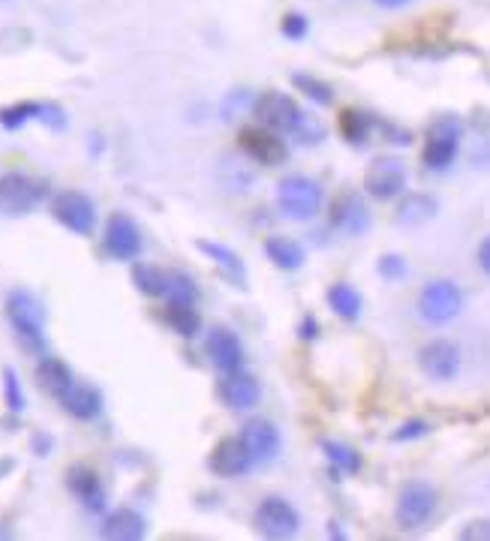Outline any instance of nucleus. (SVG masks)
<instances>
[{
  "label": "nucleus",
  "mask_w": 490,
  "mask_h": 541,
  "mask_svg": "<svg viewBox=\"0 0 490 541\" xmlns=\"http://www.w3.org/2000/svg\"><path fill=\"white\" fill-rule=\"evenodd\" d=\"M208 466H211V472L220 475V478H238V475L250 472L253 460H250L247 448L241 445V439H232V436H229V439H220V442L214 445V451H211V457H208Z\"/></svg>",
  "instance_id": "obj_16"
},
{
  "label": "nucleus",
  "mask_w": 490,
  "mask_h": 541,
  "mask_svg": "<svg viewBox=\"0 0 490 541\" xmlns=\"http://www.w3.org/2000/svg\"><path fill=\"white\" fill-rule=\"evenodd\" d=\"M73 382H76V379H73V370H70L61 358L46 355V358L37 364V385H40L46 394L61 397V394L73 385Z\"/></svg>",
  "instance_id": "obj_23"
},
{
  "label": "nucleus",
  "mask_w": 490,
  "mask_h": 541,
  "mask_svg": "<svg viewBox=\"0 0 490 541\" xmlns=\"http://www.w3.org/2000/svg\"><path fill=\"white\" fill-rule=\"evenodd\" d=\"M460 136H463V127L457 118L445 115V118H436L427 130V145H424V166L433 169V172H442L454 163L457 157V148H460Z\"/></svg>",
  "instance_id": "obj_4"
},
{
  "label": "nucleus",
  "mask_w": 490,
  "mask_h": 541,
  "mask_svg": "<svg viewBox=\"0 0 490 541\" xmlns=\"http://www.w3.org/2000/svg\"><path fill=\"white\" fill-rule=\"evenodd\" d=\"M322 187L313 178L289 175L277 184V205L289 220H313L322 211Z\"/></svg>",
  "instance_id": "obj_2"
},
{
  "label": "nucleus",
  "mask_w": 490,
  "mask_h": 541,
  "mask_svg": "<svg viewBox=\"0 0 490 541\" xmlns=\"http://www.w3.org/2000/svg\"><path fill=\"white\" fill-rule=\"evenodd\" d=\"M301 340H316V334H319V322L313 319V316H304V322H301Z\"/></svg>",
  "instance_id": "obj_40"
},
{
  "label": "nucleus",
  "mask_w": 490,
  "mask_h": 541,
  "mask_svg": "<svg viewBox=\"0 0 490 541\" xmlns=\"http://www.w3.org/2000/svg\"><path fill=\"white\" fill-rule=\"evenodd\" d=\"M52 214H55V220H58L64 229H70V232H76V235H82V238H88V235L94 232V226H97V208H94V202H91L85 193H79V190H64V193H58L55 202H52Z\"/></svg>",
  "instance_id": "obj_8"
},
{
  "label": "nucleus",
  "mask_w": 490,
  "mask_h": 541,
  "mask_svg": "<svg viewBox=\"0 0 490 541\" xmlns=\"http://www.w3.org/2000/svg\"><path fill=\"white\" fill-rule=\"evenodd\" d=\"M373 4L385 7V10H400V7H409L412 0H373Z\"/></svg>",
  "instance_id": "obj_42"
},
{
  "label": "nucleus",
  "mask_w": 490,
  "mask_h": 541,
  "mask_svg": "<svg viewBox=\"0 0 490 541\" xmlns=\"http://www.w3.org/2000/svg\"><path fill=\"white\" fill-rule=\"evenodd\" d=\"M460 538H466V541H490V520H472V523H466V529L460 532Z\"/></svg>",
  "instance_id": "obj_39"
},
{
  "label": "nucleus",
  "mask_w": 490,
  "mask_h": 541,
  "mask_svg": "<svg viewBox=\"0 0 490 541\" xmlns=\"http://www.w3.org/2000/svg\"><path fill=\"white\" fill-rule=\"evenodd\" d=\"M280 31L286 40H304L307 37V19L298 16V13H289L283 22H280Z\"/></svg>",
  "instance_id": "obj_37"
},
{
  "label": "nucleus",
  "mask_w": 490,
  "mask_h": 541,
  "mask_svg": "<svg viewBox=\"0 0 490 541\" xmlns=\"http://www.w3.org/2000/svg\"><path fill=\"white\" fill-rule=\"evenodd\" d=\"M265 256H268L277 268H283V271H298V268L304 265V250H301V244L292 241V238H280V235L265 241Z\"/></svg>",
  "instance_id": "obj_25"
},
{
  "label": "nucleus",
  "mask_w": 490,
  "mask_h": 541,
  "mask_svg": "<svg viewBox=\"0 0 490 541\" xmlns=\"http://www.w3.org/2000/svg\"><path fill=\"white\" fill-rule=\"evenodd\" d=\"M430 433V427L424 424V421H406L403 427H397L394 433H391V439L394 442H409V439H421V436H427Z\"/></svg>",
  "instance_id": "obj_38"
},
{
  "label": "nucleus",
  "mask_w": 490,
  "mask_h": 541,
  "mask_svg": "<svg viewBox=\"0 0 490 541\" xmlns=\"http://www.w3.org/2000/svg\"><path fill=\"white\" fill-rule=\"evenodd\" d=\"M100 532L103 538H112V541H139L145 538V520L133 508H118L103 520Z\"/></svg>",
  "instance_id": "obj_22"
},
{
  "label": "nucleus",
  "mask_w": 490,
  "mask_h": 541,
  "mask_svg": "<svg viewBox=\"0 0 490 541\" xmlns=\"http://www.w3.org/2000/svg\"><path fill=\"white\" fill-rule=\"evenodd\" d=\"M292 136H298L304 145H316V142H322V136H325V127H322L316 118H310V115H304V112H301V118H298V124H295Z\"/></svg>",
  "instance_id": "obj_35"
},
{
  "label": "nucleus",
  "mask_w": 490,
  "mask_h": 541,
  "mask_svg": "<svg viewBox=\"0 0 490 541\" xmlns=\"http://www.w3.org/2000/svg\"><path fill=\"white\" fill-rule=\"evenodd\" d=\"M205 352H208L211 364L223 373H235L244 367V346H241L238 334H232L229 328H211L208 340H205Z\"/></svg>",
  "instance_id": "obj_15"
},
{
  "label": "nucleus",
  "mask_w": 490,
  "mask_h": 541,
  "mask_svg": "<svg viewBox=\"0 0 490 541\" xmlns=\"http://www.w3.org/2000/svg\"><path fill=\"white\" fill-rule=\"evenodd\" d=\"M370 127H373V121H370L367 115L355 112V109H346V112L340 115V133H343V139L352 142V145H364Z\"/></svg>",
  "instance_id": "obj_31"
},
{
  "label": "nucleus",
  "mask_w": 490,
  "mask_h": 541,
  "mask_svg": "<svg viewBox=\"0 0 490 541\" xmlns=\"http://www.w3.org/2000/svg\"><path fill=\"white\" fill-rule=\"evenodd\" d=\"M241 445L247 448L253 463H271L280 454V430L268 418H253L241 430Z\"/></svg>",
  "instance_id": "obj_12"
},
{
  "label": "nucleus",
  "mask_w": 490,
  "mask_h": 541,
  "mask_svg": "<svg viewBox=\"0 0 490 541\" xmlns=\"http://www.w3.org/2000/svg\"><path fill=\"white\" fill-rule=\"evenodd\" d=\"M40 118H43L40 103H16V106L0 112V124H4L7 130H22L28 121H40Z\"/></svg>",
  "instance_id": "obj_32"
},
{
  "label": "nucleus",
  "mask_w": 490,
  "mask_h": 541,
  "mask_svg": "<svg viewBox=\"0 0 490 541\" xmlns=\"http://www.w3.org/2000/svg\"><path fill=\"white\" fill-rule=\"evenodd\" d=\"M439 211L436 199L433 196H424V193H409L400 199L397 205V223L400 226H421L427 220H433Z\"/></svg>",
  "instance_id": "obj_24"
},
{
  "label": "nucleus",
  "mask_w": 490,
  "mask_h": 541,
  "mask_svg": "<svg viewBox=\"0 0 490 541\" xmlns=\"http://www.w3.org/2000/svg\"><path fill=\"white\" fill-rule=\"evenodd\" d=\"M259 397H262V388H259V382L250 373L235 370V373H226L223 382H220V400L229 409L247 412V409H253L259 403Z\"/></svg>",
  "instance_id": "obj_18"
},
{
  "label": "nucleus",
  "mask_w": 490,
  "mask_h": 541,
  "mask_svg": "<svg viewBox=\"0 0 490 541\" xmlns=\"http://www.w3.org/2000/svg\"><path fill=\"white\" fill-rule=\"evenodd\" d=\"M328 304H331V310H334L340 319L355 322V319L361 316V295H358L349 283H334V286L328 289Z\"/></svg>",
  "instance_id": "obj_27"
},
{
  "label": "nucleus",
  "mask_w": 490,
  "mask_h": 541,
  "mask_svg": "<svg viewBox=\"0 0 490 541\" xmlns=\"http://www.w3.org/2000/svg\"><path fill=\"white\" fill-rule=\"evenodd\" d=\"M406 181H409L406 163L397 157H376L364 172V190L379 202H391V199L403 196Z\"/></svg>",
  "instance_id": "obj_7"
},
{
  "label": "nucleus",
  "mask_w": 490,
  "mask_h": 541,
  "mask_svg": "<svg viewBox=\"0 0 490 541\" xmlns=\"http://www.w3.org/2000/svg\"><path fill=\"white\" fill-rule=\"evenodd\" d=\"M253 115H256L259 127L283 136V133H292V130H295V124H298V118H301V109L295 106L292 97L277 94V91H268V94H262V97L253 103Z\"/></svg>",
  "instance_id": "obj_9"
},
{
  "label": "nucleus",
  "mask_w": 490,
  "mask_h": 541,
  "mask_svg": "<svg viewBox=\"0 0 490 541\" xmlns=\"http://www.w3.org/2000/svg\"><path fill=\"white\" fill-rule=\"evenodd\" d=\"M106 250L121 262H133L142 253V232L130 214H112L106 223Z\"/></svg>",
  "instance_id": "obj_11"
},
{
  "label": "nucleus",
  "mask_w": 490,
  "mask_h": 541,
  "mask_svg": "<svg viewBox=\"0 0 490 541\" xmlns=\"http://www.w3.org/2000/svg\"><path fill=\"white\" fill-rule=\"evenodd\" d=\"M421 370L436 379V382H448L457 376L460 370V349L451 340H430L421 352H418Z\"/></svg>",
  "instance_id": "obj_13"
},
{
  "label": "nucleus",
  "mask_w": 490,
  "mask_h": 541,
  "mask_svg": "<svg viewBox=\"0 0 490 541\" xmlns=\"http://www.w3.org/2000/svg\"><path fill=\"white\" fill-rule=\"evenodd\" d=\"M7 316L25 349L37 352V355L46 352V310L31 292H25V289L13 292L7 298Z\"/></svg>",
  "instance_id": "obj_1"
},
{
  "label": "nucleus",
  "mask_w": 490,
  "mask_h": 541,
  "mask_svg": "<svg viewBox=\"0 0 490 541\" xmlns=\"http://www.w3.org/2000/svg\"><path fill=\"white\" fill-rule=\"evenodd\" d=\"M34 448L46 457V451L52 448V439H49V436H37V439H34Z\"/></svg>",
  "instance_id": "obj_43"
},
{
  "label": "nucleus",
  "mask_w": 490,
  "mask_h": 541,
  "mask_svg": "<svg viewBox=\"0 0 490 541\" xmlns=\"http://www.w3.org/2000/svg\"><path fill=\"white\" fill-rule=\"evenodd\" d=\"M478 265H481V271L490 277V238H484L481 247H478Z\"/></svg>",
  "instance_id": "obj_41"
},
{
  "label": "nucleus",
  "mask_w": 490,
  "mask_h": 541,
  "mask_svg": "<svg viewBox=\"0 0 490 541\" xmlns=\"http://www.w3.org/2000/svg\"><path fill=\"white\" fill-rule=\"evenodd\" d=\"M58 400H61L64 412H70L79 421H94L103 412V394L94 385H85V382H73Z\"/></svg>",
  "instance_id": "obj_19"
},
{
  "label": "nucleus",
  "mask_w": 490,
  "mask_h": 541,
  "mask_svg": "<svg viewBox=\"0 0 490 541\" xmlns=\"http://www.w3.org/2000/svg\"><path fill=\"white\" fill-rule=\"evenodd\" d=\"M238 142H241V148H244L256 163H262V166H280V163L289 157L286 142H280V136L271 133V130H265V127H247V130H241Z\"/></svg>",
  "instance_id": "obj_14"
},
{
  "label": "nucleus",
  "mask_w": 490,
  "mask_h": 541,
  "mask_svg": "<svg viewBox=\"0 0 490 541\" xmlns=\"http://www.w3.org/2000/svg\"><path fill=\"white\" fill-rule=\"evenodd\" d=\"M379 274L385 277V280H403L406 277V262H403V256H394V253H388V256H382L379 259Z\"/></svg>",
  "instance_id": "obj_36"
},
{
  "label": "nucleus",
  "mask_w": 490,
  "mask_h": 541,
  "mask_svg": "<svg viewBox=\"0 0 490 541\" xmlns=\"http://www.w3.org/2000/svg\"><path fill=\"white\" fill-rule=\"evenodd\" d=\"M256 529L265 535V538H292V535H298V529H301V517H298V511L286 502V499H280V496H268V499H262L259 502V508H256Z\"/></svg>",
  "instance_id": "obj_10"
},
{
  "label": "nucleus",
  "mask_w": 490,
  "mask_h": 541,
  "mask_svg": "<svg viewBox=\"0 0 490 541\" xmlns=\"http://www.w3.org/2000/svg\"><path fill=\"white\" fill-rule=\"evenodd\" d=\"M4 397H7V406L13 412H22L25 409V391H22V382H19V373L13 367L4 370Z\"/></svg>",
  "instance_id": "obj_34"
},
{
  "label": "nucleus",
  "mask_w": 490,
  "mask_h": 541,
  "mask_svg": "<svg viewBox=\"0 0 490 541\" xmlns=\"http://www.w3.org/2000/svg\"><path fill=\"white\" fill-rule=\"evenodd\" d=\"M67 484L70 490L91 508V511H103L106 508V490L100 484V475L88 466H73L67 472Z\"/></svg>",
  "instance_id": "obj_21"
},
{
  "label": "nucleus",
  "mask_w": 490,
  "mask_h": 541,
  "mask_svg": "<svg viewBox=\"0 0 490 541\" xmlns=\"http://www.w3.org/2000/svg\"><path fill=\"white\" fill-rule=\"evenodd\" d=\"M166 301L175 304H196L199 301V286L190 274L184 271H166Z\"/></svg>",
  "instance_id": "obj_29"
},
{
  "label": "nucleus",
  "mask_w": 490,
  "mask_h": 541,
  "mask_svg": "<svg viewBox=\"0 0 490 541\" xmlns=\"http://www.w3.org/2000/svg\"><path fill=\"white\" fill-rule=\"evenodd\" d=\"M463 310V292L451 280H430L418 295V316L427 325H448Z\"/></svg>",
  "instance_id": "obj_3"
},
{
  "label": "nucleus",
  "mask_w": 490,
  "mask_h": 541,
  "mask_svg": "<svg viewBox=\"0 0 490 541\" xmlns=\"http://www.w3.org/2000/svg\"><path fill=\"white\" fill-rule=\"evenodd\" d=\"M436 511V487L427 481H406L397 496V523L403 529H421Z\"/></svg>",
  "instance_id": "obj_5"
},
{
  "label": "nucleus",
  "mask_w": 490,
  "mask_h": 541,
  "mask_svg": "<svg viewBox=\"0 0 490 541\" xmlns=\"http://www.w3.org/2000/svg\"><path fill=\"white\" fill-rule=\"evenodd\" d=\"M43 184L22 172H7L0 178V211L10 217H25L43 202Z\"/></svg>",
  "instance_id": "obj_6"
},
{
  "label": "nucleus",
  "mask_w": 490,
  "mask_h": 541,
  "mask_svg": "<svg viewBox=\"0 0 490 541\" xmlns=\"http://www.w3.org/2000/svg\"><path fill=\"white\" fill-rule=\"evenodd\" d=\"M133 283L142 295H151V298H166V271H160L157 265H145V262H136L133 265Z\"/></svg>",
  "instance_id": "obj_28"
},
{
  "label": "nucleus",
  "mask_w": 490,
  "mask_h": 541,
  "mask_svg": "<svg viewBox=\"0 0 490 541\" xmlns=\"http://www.w3.org/2000/svg\"><path fill=\"white\" fill-rule=\"evenodd\" d=\"M196 250L205 253L220 268V274L226 280H232L238 289H247V268H244V262H241V256L235 250H229V247H223L217 241H196Z\"/></svg>",
  "instance_id": "obj_20"
},
{
  "label": "nucleus",
  "mask_w": 490,
  "mask_h": 541,
  "mask_svg": "<svg viewBox=\"0 0 490 541\" xmlns=\"http://www.w3.org/2000/svg\"><path fill=\"white\" fill-rule=\"evenodd\" d=\"M322 451H325V457L337 466V472H349V475H355V472L361 469V454H358L355 448L343 445V442L325 439V442H322Z\"/></svg>",
  "instance_id": "obj_30"
},
{
  "label": "nucleus",
  "mask_w": 490,
  "mask_h": 541,
  "mask_svg": "<svg viewBox=\"0 0 490 541\" xmlns=\"http://www.w3.org/2000/svg\"><path fill=\"white\" fill-rule=\"evenodd\" d=\"M331 223H334V229H340L346 235H364L370 229V211L361 202V196L343 193L331 205Z\"/></svg>",
  "instance_id": "obj_17"
},
{
  "label": "nucleus",
  "mask_w": 490,
  "mask_h": 541,
  "mask_svg": "<svg viewBox=\"0 0 490 541\" xmlns=\"http://www.w3.org/2000/svg\"><path fill=\"white\" fill-rule=\"evenodd\" d=\"M166 325L175 331V334H181V337H196L199 331H202V316L193 310V304H175V301H169V307H166Z\"/></svg>",
  "instance_id": "obj_26"
},
{
  "label": "nucleus",
  "mask_w": 490,
  "mask_h": 541,
  "mask_svg": "<svg viewBox=\"0 0 490 541\" xmlns=\"http://www.w3.org/2000/svg\"><path fill=\"white\" fill-rule=\"evenodd\" d=\"M292 85L298 88V91H304L313 103H319V106H331L334 103V91L325 85V82H319V79H313V76H301V73H295L292 76Z\"/></svg>",
  "instance_id": "obj_33"
}]
</instances>
